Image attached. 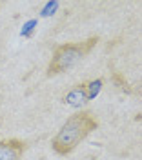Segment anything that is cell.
<instances>
[{
  "mask_svg": "<svg viewBox=\"0 0 142 160\" xmlns=\"http://www.w3.org/2000/svg\"><path fill=\"white\" fill-rule=\"evenodd\" d=\"M99 126L100 122L91 111H77L75 115L68 117L57 135L51 138V149L60 157H66L77 149L95 129H99Z\"/></svg>",
  "mask_w": 142,
  "mask_h": 160,
  "instance_id": "cell-1",
  "label": "cell"
},
{
  "mask_svg": "<svg viewBox=\"0 0 142 160\" xmlns=\"http://www.w3.org/2000/svg\"><path fill=\"white\" fill-rule=\"evenodd\" d=\"M100 42V37L93 35L89 38L80 40V42H68V44H60L57 46L51 60L48 64V69H46V77H58L62 73L69 71L71 68H75L80 60H84L93 49L95 46Z\"/></svg>",
  "mask_w": 142,
  "mask_h": 160,
  "instance_id": "cell-2",
  "label": "cell"
},
{
  "mask_svg": "<svg viewBox=\"0 0 142 160\" xmlns=\"http://www.w3.org/2000/svg\"><path fill=\"white\" fill-rule=\"evenodd\" d=\"M28 149V142L20 138L0 140V160H20Z\"/></svg>",
  "mask_w": 142,
  "mask_h": 160,
  "instance_id": "cell-3",
  "label": "cell"
},
{
  "mask_svg": "<svg viewBox=\"0 0 142 160\" xmlns=\"http://www.w3.org/2000/svg\"><path fill=\"white\" fill-rule=\"evenodd\" d=\"M62 102L66 106H71V108H82L84 104H88V93H86V82H79L71 88L64 97H62Z\"/></svg>",
  "mask_w": 142,
  "mask_h": 160,
  "instance_id": "cell-4",
  "label": "cell"
},
{
  "mask_svg": "<svg viewBox=\"0 0 142 160\" xmlns=\"http://www.w3.org/2000/svg\"><path fill=\"white\" fill-rule=\"evenodd\" d=\"M111 84L117 88V89H120L124 91V93H131V86H129V82H128V78L122 75L120 71H117V69H111Z\"/></svg>",
  "mask_w": 142,
  "mask_h": 160,
  "instance_id": "cell-5",
  "label": "cell"
},
{
  "mask_svg": "<svg viewBox=\"0 0 142 160\" xmlns=\"http://www.w3.org/2000/svg\"><path fill=\"white\" fill-rule=\"evenodd\" d=\"M104 88V78H95V80H86V93L88 100H93Z\"/></svg>",
  "mask_w": 142,
  "mask_h": 160,
  "instance_id": "cell-6",
  "label": "cell"
}]
</instances>
